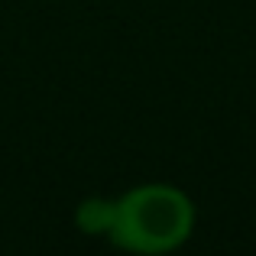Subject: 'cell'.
Here are the masks:
<instances>
[{
  "label": "cell",
  "instance_id": "7a4b0ae2",
  "mask_svg": "<svg viewBox=\"0 0 256 256\" xmlns=\"http://www.w3.org/2000/svg\"><path fill=\"white\" fill-rule=\"evenodd\" d=\"M114 211H117V204H110V201H88L82 211H78V224L88 234H110Z\"/></svg>",
  "mask_w": 256,
  "mask_h": 256
},
{
  "label": "cell",
  "instance_id": "6da1fadb",
  "mask_svg": "<svg viewBox=\"0 0 256 256\" xmlns=\"http://www.w3.org/2000/svg\"><path fill=\"white\" fill-rule=\"evenodd\" d=\"M192 230V204L169 185H146L117 201L110 237L136 253H166Z\"/></svg>",
  "mask_w": 256,
  "mask_h": 256
}]
</instances>
